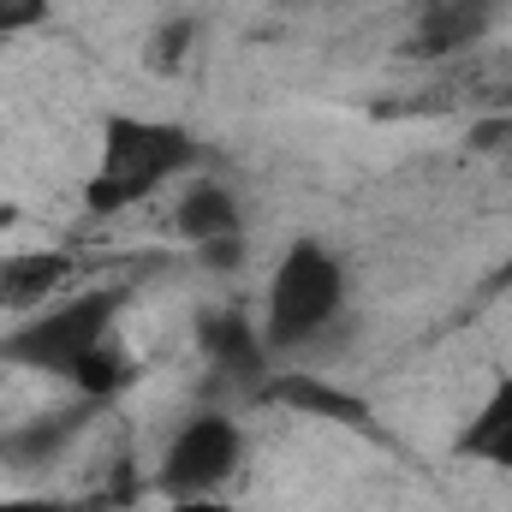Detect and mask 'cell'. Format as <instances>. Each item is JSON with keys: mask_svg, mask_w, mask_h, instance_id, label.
Wrapping results in <instances>:
<instances>
[{"mask_svg": "<svg viewBox=\"0 0 512 512\" xmlns=\"http://www.w3.org/2000/svg\"><path fill=\"white\" fill-rule=\"evenodd\" d=\"M66 280H72V256H66V251L0 256V316H18V310L48 304Z\"/></svg>", "mask_w": 512, "mask_h": 512, "instance_id": "cell-9", "label": "cell"}, {"mask_svg": "<svg viewBox=\"0 0 512 512\" xmlns=\"http://www.w3.org/2000/svg\"><path fill=\"white\" fill-rule=\"evenodd\" d=\"M262 399H274L286 411H304V417H328V423H370V411H364L358 393L328 387V382H316V376H268Z\"/></svg>", "mask_w": 512, "mask_h": 512, "instance_id": "cell-11", "label": "cell"}, {"mask_svg": "<svg viewBox=\"0 0 512 512\" xmlns=\"http://www.w3.org/2000/svg\"><path fill=\"white\" fill-rule=\"evenodd\" d=\"M120 304H126L120 286H96V292L66 298V304H48V310H36L30 322H18V328L0 340V364L42 370V376H66V382H72L78 364L114 340Z\"/></svg>", "mask_w": 512, "mask_h": 512, "instance_id": "cell-2", "label": "cell"}, {"mask_svg": "<svg viewBox=\"0 0 512 512\" xmlns=\"http://www.w3.org/2000/svg\"><path fill=\"white\" fill-rule=\"evenodd\" d=\"M54 0H0V36H18V30H36L48 18Z\"/></svg>", "mask_w": 512, "mask_h": 512, "instance_id": "cell-15", "label": "cell"}, {"mask_svg": "<svg viewBox=\"0 0 512 512\" xmlns=\"http://www.w3.org/2000/svg\"><path fill=\"white\" fill-rule=\"evenodd\" d=\"M185 42H191V18H173L167 30H155V42H149V66H155V72H179Z\"/></svg>", "mask_w": 512, "mask_h": 512, "instance_id": "cell-13", "label": "cell"}, {"mask_svg": "<svg viewBox=\"0 0 512 512\" xmlns=\"http://www.w3.org/2000/svg\"><path fill=\"white\" fill-rule=\"evenodd\" d=\"M6 227H12V209H0V233H6Z\"/></svg>", "mask_w": 512, "mask_h": 512, "instance_id": "cell-19", "label": "cell"}, {"mask_svg": "<svg viewBox=\"0 0 512 512\" xmlns=\"http://www.w3.org/2000/svg\"><path fill=\"white\" fill-rule=\"evenodd\" d=\"M197 340H203V352H209V370L221 376V382L233 387H268V340L256 334V322L245 310H209L203 322H197Z\"/></svg>", "mask_w": 512, "mask_h": 512, "instance_id": "cell-6", "label": "cell"}, {"mask_svg": "<svg viewBox=\"0 0 512 512\" xmlns=\"http://www.w3.org/2000/svg\"><path fill=\"white\" fill-rule=\"evenodd\" d=\"M197 161L191 131L173 120H137V114H108L102 149H96V173L84 185L90 215H120L131 203L155 197L173 173H185Z\"/></svg>", "mask_w": 512, "mask_h": 512, "instance_id": "cell-1", "label": "cell"}, {"mask_svg": "<svg viewBox=\"0 0 512 512\" xmlns=\"http://www.w3.org/2000/svg\"><path fill=\"white\" fill-rule=\"evenodd\" d=\"M495 286H512V251H507V262H501V274H495Z\"/></svg>", "mask_w": 512, "mask_h": 512, "instance_id": "cell-18", "label": "cell"}, {"mask_svg": "<svg viewBox=\"0 0 512 512\" xmlns=\"http://www.w3.org/2000/svg\"><path fill=\"white\" fill-rule=\"evenodd\" d=\"M459 459L512 477V376H501V382L483 393V405L465 417V429H459Z\"/></svg>", "mask_w": 512, "mask_h": 512, "instance_id": "cell-8", "label": "cell"}, {"mask_svg": "<svg viewBox=\"0 0 512 512\" xmlns=\"http://www.w3.org/2000/svg\"><path fill=\"white\" fill-rule=\"evenodd\" d=\"M471 149H483V155H512V114L507 108L471 126Z\"/></svg>", "mask_w": 512, "mask_h": 512, "instance_id": "cell-14", "label": "cell"}, {"mask_svg": "<svg viewBox=\"0 0 512 512\" xmlns=\"http://www.w3.org/2000/svg\"><path fill=\"white\" fill-rule=\"evenodd\" d=\"M239 459H245V435H239V423H233L227 411H197V417L167 441V459H161L155 483H161V495H173V501L221 495L227 477L239 471Z\"/></svg>", "mask_w": 512, "mask_h": 512, "instance_id": "cell-4", "label": "cell"}, {"mask_svg": "<svg viewBox=\"0 0 512 512\" xmlns=\"http://www.w3.org/2000/svg\"><path fill=\"white\" fill-rule=\"evenodd\" d=\"M173 227H179V239H191V245L203 251V262L239 268V251H245V209H239V197H233L227 185H215V179L191 185V191L179 197V209H173Z\"/></svg>", "mask_w": 512, "mask_h": 512, "instance_id": "cell-5", "label": "cell"}, {"mask_svg": "<svg viewBox=\"0 0 512 512\" xmlns=\"http://www.w3.org/2000/svg\"><path fill=\"white\" fill-rule=\"evenodd\" d=\"M0 459H6V429H0Z\"/></svg>", "mask_w": 512, "mask_h": 512, "instance_id": "cell-20", "label": "cell"}, {"mask_svg": "<svg viewBox=\"0 0 512 512\" xmlns=\"http://www.w3.org/2000/svg\"><path fill=\"white\" fill-rule=\"evenodd\" d=\"M340 304H346V268H340V256L328 251L322 239H298V245H286L274 280H268L262 340H268L274 352L310 346L316 334L334 328Z\"/></svg>", "mask_w": 512, "mask_h": 512, "instance_id": "cell-3", "label": "cell"}, {"mask_svg": "<svg viewBox=\"0 0 512 512\" xmlns=\"http://www.w3.org/2000/svg\"><path fill=\"white\" fill-rule=\"evenodd\" d=\"M167 512H233L221 495H191V501H173Z\"/></svg>", "mask_w": 512, "mask_h": 512, "instance_id": "cell-17", "label": "cell"}, {"mask_svg": "<svg viewBox=\"0 0 512 512\" xmlns=\"http://www.w3.org/2000/svg\"><path fill=\"white\" fill-rule=\"evenodd\" d=\"M126 382H131V364H126V346H120V340H108L102 352H90V358L78 364V376H72V387H78L84 399H96V405H108Z\"/></svg>", "mask_w": 512, "mask_h": 512, "instance_id": "cell-12", "label": "cell"}, {"mask_svg": "<svg viewBox=\"0 0 512 512\" xmlns=\"http://www.w3.org/2000/svg\"><path fill=\"white\" fill-rule=\"evenodd\" d=\"M90 417H96V399L54 405V411H42V417L18 423V429L6 435V459H12V465H48L60 447H72V435H78Z\"/></svg>", "mask_w": 512, "mask_h": 512, "instance_id": "cell-10", "label": "cell"}, {"mask_svg": "<svg viewBox=\"0 0 512 512\" xmlns=\"http://www.w3.org/2000/svg\"><path fill=\"white\" fill-rule=\"evenodd\" d=\"M501 12V0H417V18H411V48L429 54V60H447V54H465L471 42H483L489 18Z\"/></svg>", "mask_w": 512, "mask_h": 512, "instance_id": "cell-7", "label": "cell"}, {"mask_svg": "<svg viewBox=\"0 0 512 512\" xmlns=\"http://www.w3.org/2000/svg\"><path fill=\"white\" fill-rule=\"evenodd\" d=\"M0 512H78V507L54 501V495H0Z\"/></svg>", "mask_w": 512, "mask_h": 512, "instance_id": "cell-16", "label": "cell"}]
</instances>
